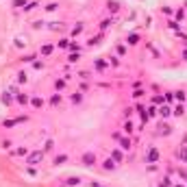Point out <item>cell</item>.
Wrapping results in <instances>:
<instances>
[{"mask_svg": "<svg viewBox=\"0 0 187 187\" xmlns=\"http://www.w3.org/2000/svg\"><path fill=\"white\" fill-rule=\"evenodd\" d=\"M52 148H54V142H52V139H48V142L44 144V152H48V150H52Z\"/></svg>", "mask_w": 187, "mask_h": 187, "instance_id": "cell-25", "label": "cell"}, {"mask_svg": "<svg viewBox=\"0 0 187 187\" xmlns=\"http://www.w3.org/2000/svg\"><path fill=\"white\" fill-rule=\"evenodd\" d=\"M159 133H161V135H170V133H172V126H167V124H161V128H159Z\"/></svg>", "mask_w": 187, "mask_h": 187, "instance_id": "cell-17", "label": "cell"}, {"mask_svg": "<svg viewBox=\"0 0 187 187\" xmlns=\"http://www.w3.org/2000/svg\"><path fill=\"white\" fill-rule=\"evenodd\" d=\"M81 33H83V24H76V26L72 29V35L76 37V35H81Z\"/></svg>", "mask_w": 187, "mask_h": 187, "instance_id": "cell-26", "label": "cell"}, {"mask_svg": "<svg viewBox=\"0 0 187 187\" xmlns=\"http://www.w3.org/2000/svg\"><path fill=\"white\" fill-rule=\"evenodd\" d=\"M159 161V150L152 146V148H148V152H146V163H157Z\"/></svg>", "mask_w": 187, "mask_h": 187, "instance_id": "cell-3", "label": "cell"}, {"mask_svg": "<svg viewBox=\"0 0 187 187\" xmlns=\"http://www.w3.org/2000/svg\"><path fill=\"white\" fill-rule=\"evenodd\" d=\"M183 17H185V11H183V9H179V11H176V20H183Z\"/></svg>", "mask_w": 187, "mask_h": 187, "instance_id": "cell-39", "label": "cell"}, {"mask_svg": "<svg viewBox=\"0 0 187 187\" xmlns=\"http://www.w3.org/2000/svg\"><path fill=\"white\" fill-rule=\"evenodd\" d=\"M107 9H109V11H118V9H120V2H118V0H109V2H107Z\"/></svg>", "mask_w": 187, "mask_h": 187, "instance_id": "cell-8", "label": "cell"}, {"mask_svg": "<svg viewBox=\"0 0 187 187\" xmlns=\"http://www.w3.org/2000/svg\"><path fill=\"white\" fill-rule=\"evenodd\" d=\"M167 26H170V29H172V31H179V24H176L174 20H170V22H167Z\"/></svg>", "mask_w": 187, "mask_h": 187, "instance_id": "cell-35", "label": "cell"}, {"mask_svg": "<svg viewBox=\"0 0 187 187\" xmlns=\"http://www.w3.org/2000/svg\"><path fill=\"white\" fill-rule=\"evenodd\" d=\"M68 46H70V39H61L59 41V48H68Z\"/></svg>", "mask_w": 187, "mask_h": 187, "instance_id": "cell-37", "label": "cell"}, {"mask_svg": "<svg viewBox=\"0 0 187 187\" xmlns=\"http://www.w3.org/2000/svg\"><path fill=\"white\" fill-rule=\"evenodd\" d=\"M94 68H96V70H105V68H107V61H102V59H98L96 63H94Z\"/></svg>", "mask_w": 187, "mask_h": 187, "instance_id": "cell-21", "label": "cell"}, {"mask_svg": "<svg viewBox=\"0 0 187 187\" xmlns=\"http://www.w3.org/2000/svg\"><path fill=\"white\" fill-rule=\"evenodd\" d=\"M59 5H54V2H50V5H46V11H54Z\"/></svg>", "mask_w": 187, "mask_h": 187, "instance_id": "cell-38", "label": "cell"}, {"mask_svg": "<svg viewBox=\"0 0 187 187\" xmlns=\"http://www.w3.org/2000/svg\"><path fill=\"white\" fill-rule=\"evenodd\" d=\"M83 100V96H81V91H76V94H72V102H81Z\"/></svg>", "mask_w": 187, "mask_h": 187, "instance_id": "cell-32", "label": "cell"}, {"mask_svg": "<svg viewBox=\"0 0 187 187\" xmlns=\"http://www.w3.org/2000/svg\"><path fill=\"white\" fill-rule=\"evenodd\" d=\"M44 161V150H35L31 155H26V163L29 165H39Z\"/></svg>", "mask_w": 187, "mask_h": 187, "instance_id": "cell-1", "label": "cell"}, {"mask_svg": "<svg viewBox=\"0 0 187 187\" xmlns=\"http://www.w3.org/2000/svg\"><path fill=\"white\" fill-rule=\"evenodd\" d=\"M2 148H5V150H7V148H11V142H9V139H5V142H2Z\"/></svg>", "mask_w": 187, "mask_h": 187, "instance_id": "cell-43", "label": "cell"}, {"mask_svg": "<svg viewBox=\"0 0 187 187\" xmlns=\"http://www.w3.org/2000/svg\"><path fill=\"white\" fill-rule=\"evenodd\" d=\"M59 102H61V96H59V94H54V96L50 98V105H52V107H57Z\"/></svg>", "mask_w": 187, "mask_h": 187, "instance_id": "cell-24", "label": "cell"}, {"mask_svg": "<svg viewBox=\"0 0 187 187\" xmlns=\"http://www.w3.org/2000/svg\"><path fill=\"white\" fill-rule=\"evenodd\" d=\"M126 44H128V46H135V44H139V35H137V33H130V35L126 37Z\"/></svg>", "mask_w": 187, "mask_h": 187, "instance_id": "cell-7", "label": "cell"}, {"mask_svg": "<svg viewBox=\"0 0 187 187\" xmlns=\"http://www.w3.org/2000/svg\"><path fill=\"white\" fill-rule=\"evenodd\" d=\"M157 111H159V115H161V118H170L172 115V107L170 105H161Z\"/></svg>", "mask_w": 187, "mask_h": 187, "instance_id": "cell-4", "label": "cell"}, {"mask_svg": "<svg viewBox=\"0 0 187 187\" xmlns=\"http://www.w3.org/2000/svg\"><path fill=\"white\" fill-rule=\"evenodd\" d=\"M29 81V76H26V72H20L17 74V83H26Z\"/></svg>", "mask_w": 187, "mask_h": 187, "instance_id": "cell-28", "label": "cell"}, {"mask_svg": "<svg viewBox=\"0 0 187 187\" xmlns=\"http://www.w3.org/2000/svg\"><path fill=\"white\" fill-rule=\"evenodd\" d=\"M2 102H5V105H11V102H13V96H11L9 91H5V94H2Z\"/></svg>", "mask_w": 187, "mask_h": 187, "instance_id": "cell-16", "label": "cell"}, {"mask_svg": "<svg viewBox=\"0 0 187 187\" xmlns=\"http://www.w3.org/2000/svg\"><path fill=\"white\" fill-rule=\"evenodd\" d=\"M26 5H29L26 0H13V7L15 9H26Z\"/></svg>", "mask_w": 187, "mask_h": 187, "instance_id": "cell-20", "label": "cell"}, {"mask_svg": "<svg viewBox=\"0 0 187 187\" xmlns=\"http://www.w3.org/2000/svg\"><path fill=\"white\" fill-rule=\"evenodd\" d=\"M174 94H176V100H179V102H183V100L187 98V96H185V91H174Z\"/></svg>", "mask_w": 187, "mask_h": 187, "instance_id": "cell-31", "label": "cell"}, {"mask_svg": "<svg viewBox=\"0 0 187 187\" xmlns=\"http://www.w3.org/2000/svg\"><path fill=\"white\" fill-rule=\"evenodd\" d=\"M31 105H33V107H35V109H39V107H41V105H44V100H41V98H39V96H33V98H31Z\"/></svg>", "mask_w": 187, "mask_h": 187, "instance_id": "cell-10", "label": "cell"}, {"mask_svg": "<svg viewBox=\"0 0 187 187\" xmlns=\"http://www.w3.org/2000/svg\"><path fill=\"white\" fill-rule=\"evenodd\" d=\"M185 113V107H183V102H181V105H176L174 109H172V115H183Z\"/></svg>", "mask_w": 187, "mask_h": 187, "instance_id": "cell-11", "label": "cell"}, {"mask_svg": "<svg viewBox=\"0 0 187 187\" xmlns=\"http://www.w3.org/2000/svg\"><path fill=\"white\" fill-rule=\"evenodd\" d=\"M172 98H174V94H172V91H167V94H165V100H167V102H172Z\"/></svg>", "mask_w": 187, "mask_h": 187, "instance_id": "cell-42", "label": "cell"}, {"mask_svg": "<svg viewBox=\"0 0 187 187\" xmlns=\"http://www.w3.org/2000/svg\"><path fill=\"white\" fill-rule=\"evenodd\" d=\"M111 24H113V20H102V22H100V31H107Z\"/></svg>", "mask_w": 187, "mask_h": 187, "instance_id": "cell-22", "label": "cell"}, {"mask_svg": "<svg viewBox=\"0 0 187 187\" xmlns=\"http://www.w3.org/2000/svg\"><path fill=\"white\" fill-rule=\"evenodd\" d=\"M91 187H102V185H98V183H91Z\"/></svg>", "mask_w": 187, "mask_h": 187, "instance_id": "cell-45", "label": "cell"}, {"mask_svg": "<svg viewBox=\"0 0 187 187\" xmlns=\"http://www.w3.org/2000/svg\"><path fill=\"white\" fill-rule=\"evenodd\" d=\"M50 52H52V46H44V48H41V54H44V57H48Z\"/></svg>", "mask_w": 187, "mask_h": 187, "instance_id": "cell-30", "label": "cell"}, {"mask_svg": "<svg viewBox=\"0 0 187 187\" xmlns=\"http://www.w3.org/2000/svg\"><path fill=\"white\" fill-rule=\"evenodd\" d=\"M65 161H68V155H57V157H54V165H61Z\"/></svg>", "mask_w": 187, "mask_h": 187, "instance_id": "cell-13", "label": "cell"}, {"mask_svg": "<svg viewBox=\"0 0 187 187\" xmlns=\"http://www.w3.org/2000/svg\"><path fill=\"white\" fill-rule=\"evenodd\" d=\"M159 187H172V183H170V179H163V183L159 185Z\"/></svg>", "mask_w": 187, "mask_h": 187, "instance_id": "cell-40", "label": "cell"}, {"mask_svg": "<svg viewBox=\"0 0 187 187\" xmlns=\"http://www.w3.org/2000/svg\"><path fill=\"white\" fill-rule=\"evenodd\" d=\"M15 46H17V48H22V46H26V41L22 39V37H17V39H15Z\"/></svg>", "mask_w": 187, "mask_h": 187, "instance_id": "cell-34", "label": "cell"}, {"mask_svg": "<svg viewBox=\"0 0 187 187\" xmlns=\"http://www.w3.org/2000/svg\"><path fill=\"white\" fill-rule=\"evenodd\" d=\"M146 113H148V118H155V115H157V109H155V107H150V109L146 111Z\"/></svg>", "mask_w": 187, "mask_h": 187, "instance_id": "cell-36", "label": "cell"}, {"mask_svg": "<svg viewBox=\"0 0 187 187\" xmlns=\"http://www.w3.org/2000/svg\"><path fill=\"white\" fill-rule=\"evenodd\" d=\"M115 165H118V163H115V161H113V159H111V157H109V159H105V161H102V167H105L107 172L115 170Z\"/></svg>", "mask_w": 187, "mask_h": 187, "instance_id": "cell-5", "label": "cell"}, {"mask_svg": "<svg viewBox=\"0 0 187 187\" xmlns=\"http://www.w3.org/2000/svg\"><path fill=\"white\" fill-rule=\"evenodd\" d=\"M122 128H124V133H126V135L133 133V124H130V120H126V122L122 124Z\"/></svg>", "mask_w": 187, "mask_h": 187, "instance_id": "cell-14", "label": "cell"}, {"mask_svg": "<svg viewBox=\"0 0 187 187\" xmlns=\"http://www.w3.org/2000/svg\"><path fill=\"white\" fill-rule=\"evenodd\" d=\"M176 157H179L181 161H187V148H179V152H176Z\"/></svg>", "mask_w": 187, "mask_h": 187, "instance_id": "cell-15", "label": "cell"}, {"mask_svg": "<svg viewBox=\"0 0 187 187\" xmlns=\"http://www.w3.org/2000/svg\"><path fill=\"white\" fill-rule=\"evenodd\" d=\"M144 94H146L144 89H135V91H133V98H142V96H144Z\"/></svg>", "mask_w": 187, "mask_h": 187, "instance_id": "cell-33", "label": "cell"}, {"mask_svg": "<svg viewBox=\"0 0 187 187\" xmlns=\"http://www.w3.org/2000/svg\"><path fill=\"white\" fill-rule=\"evenodd\" d=\"M100 39H102V35H96V37H91V39L87 41L89 46H94V44H100Z\"/></svg>", "mask_w": 187, "mask_h": 187, "instance_id": "cell-29", "label": "cell"}, {"mask_svg": "<svg viewBox=\"0 0 187 187\" xmlns=\"http://www.w3.org/2000/svg\"><path fill=\"white\" fill-rule=\"evenodd\" d=\"M111 159H113L115 163H120V161H122V152H120V150H113V152H111Z\"/></svg>", "mask_w": 187, "mask_h": 187, "instance_id": "cell-19", "label": "cell"}, {"mask_svg": "<svg viewBox=\"0 0 187 187\" xmlns=\"http://www.w3.org/2000/svg\"><path fill=\"white\" fill-rule=\"evenodd\" d=\"M13 155L15 157H26L29 155V148H17V150H13Z\"/></svg>", "mask_w": 187, "mask_h": 187, "instance_id": "cell-18", "label": "cell"}, {"mask_svg": "<svg viewBox=\"0 0 187 187\" xmlns=\"http://www.w3.org/2000/svg\"><path fill=\"white\" fill-rule=\"evenodd\" d=\"M96 155H94L91 150H87V152H83V157H81V163L83 165H87V167H91V165H96Z\"/></svg>", "mask_w": 187, "mask_h": 187, "instance_id": "cell-2", "label": "cell"}, {"mask_svg": "<svg viewBox=\"0 0 187 187\" xmlns=\"http://www.w3.org/2000/svg\"><path fill=\"white\" fill-rule=\"evenodd\" d=\"M118 142H120V148H122V150H130V139L128 137H120Z\"/></svg>", "mask_w": 187, "mask_h": 187, "instance_id": "cell-6", "label": "cell"}, {"mask_svg": "<svg viewBox=\"0 0 187 187\" xmlns=\"http://www.w3.org/2000/svg\"><path fill=\"white\" fill-rule=\"evenodd\" d=\"M54 87H57V89H63V87H65V78H57V81H54Z\"/></svg>", "mask_w": 187, "mask_h": 187, "instance_id": "cell-27", "label": "cell"}, {"mask_svg": "<svg viewBox=\"0 0 187 187\" xmlns=\"http://www.w3.org/2000/svg\"><path fill=\"white\" fill-rule=\"evenodd\" d=\"M15 100L20 102V105H26V102H29V96H26V94H15Z\"/></svg>", "mask_w": 187, "mask_h": 187, "instance_id": "cell-12", "label": "cell"}, {"mask_svg": "<svg viewBox=\"0 0 187 187\" xmlns=\"http://www.w3.org/2000/svg\"><path fill=\"white\" fill-rule=\"evenodd\" d=\"M37 7V2H29V5H26V9H24V11H31V9H35Z\"/></svg>", "mask_w": 187, "mask_h": 187, "instance_id": "cell-41", "label": "cell"}, {"mask_svg": "<svg viewBox=\"0 0 187 187\" xmlns=\"http://www.w3.org/2000/svg\"><path fill=\"white\" fill-rule=\"evenodd\" d=\"M65 185H70V187L81 185V179H78V176H70V179H65Z\"/></svg>", "mask_w": 187, "mask_h": 187, "instance_id": "cell-9", "label": "cell"}, {"mask_svg": "<svg viewBox=\"0 0 187 187\" xmlns=\"http://www.w3.org/2000/svg\"><path fill=\"white\" fill-rule=\"evenodd\" d=\"M176 187H185V185H176Z\"/></svg>", "mask_w": 187, "mask_h": 187, "instance_id": "cell-46", "label": "cell"}, {"mask_svg": "<svg viewBox=\"0 0 187 187\" xmlns=\"http://www.w3.org/2000/svg\"><path fill=\"white\" fill-rule=\"evenodd\" d=\"M181 57H183V59H185V61H187V48H185V50H183V52H181Z\"/></svg>", "mask_w": 187, "mask_h": 187, "instance_id": "cell-44", "label": "cell"}, {"mask_svg": "<svg viewBox=\"0 0 187 187\" xmlns=\"http://www.w3.org/2000/svg\"><path fill=\"white\" fill-rule=\"evenodd\" d=\"M78 59H81V52H72L70 57H68V61H70V63H76Z\"/></svg>", "mask_w": 187, "mask_h": 187, "instance_id": "cell-23", "label": "cell"}]
</instances>
